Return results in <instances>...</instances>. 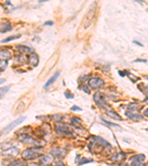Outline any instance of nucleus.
<instances>
[{
  "label": "nucleus",
  "mask_w": 148,
  "mask_h": 166,
  "mask_svg": "<svg viewBox=\"0 0 148 166\" xmlns=\"http://www.w3.org/2000/svg\"><path fill=\"white\" fill-rule=\"evenodd\" d=\"M25 119H26V117H19L18 119L15 120L14 121L12 122L11 123H10L9 125L5 127V128H4L2 131H0V137H1L5 136V135H8V134H9V133L11 132V131H12V130H13L15 127H16L17 126L20 125L21 123H22L25 120Z\"/></svg>",
  "instance_id": "obj_1"
},
{
  "label": "nucleus",
  "mask_w": 148,
  "mask_h": 166,
  "mask_svg": "<svg viewBox=\"0 0 148 166\" xmlns=\"http://www.w3.org/2000/svg\"><path fill=\"white\" fill-rule=\"evenodd\" d=\"M96 2H93V5L90 6V8L89 9L88 12L86 14L85 16V28L87 29L89 26L91 24V22L93 20V19L94 18L95 13H96Z\"/></svg>",
  "instance_id": "obj_2"
},
{
  "label": "nucleus",
  "mask_w": 148,
  "mask_h": 166,
  "mask_svg": "<svg viewBox=\"0 0 148 166\" xmlns=\"http://www.w3.org/2000/svg\"><path fill=\"white\" fill-rule=\"evenodd\" d=\"M39 156V153L36 149H28L24 151L22 153V157L24 160H34Z\"/></svg>",
  "instance_id": "obj_3"
},
{
  "label": "nucleus",
  "mask_w": 148,
  "mask_h": 166,
  "mask_svg": "<svg viewBox=\"0 0 148 166\" xmlns=\"http://www.w3.org/2000/svg\"><path fill=\"white\" fill-rule=\"evenodd\" d=\"M146 160V157L144 154L135 155L130 158L131 166H144V162Z\"/></svg>",
  "instance_id": "obj_4"
},
{
  "label": "nucleus",
  "mask_w": 148,
  "mask_h": 166,
  "mask_svg": "<svg viewBox=\"0 0 148 166\" xmlns=\"http://www.w3.org/2000/svg\"><path fill=\"white\" fill-rule=\"evenodd\" d=\"M89 86L91 87L92 89H99L104 84V80L99 77H93L90 78L88 81Z\"/></svg>",
  "instance_id": "obj_5"
},
{
  "label": "nucleus",
  "mask_w": 148,
  "mask_h": 166,
  "mask_svg": "<svg viewBox=\"0 0 148 166\" xmlns=\"http://www.w3.org/2000/svg\"><path fill=\"white\" fill-rule=\"evenodd\" d=\"M21 140L24 142L25 144H27L29 146H39L40 143L39 142H38L37 140H36L35 139H33V137H30L27 136L26 135H21Z\"/></svg>",
  "instance_id": "obj_6"
},
{
  "label": "nucleus",
  "mask_w": 148,
  "mask_h": 166,
  "mask_svg": "<svg viewBox=\"0 0 148 166\" xmlns=\"http://www.w3.org/2000/svg\"><path fill=\"white\" fill-rule=\"evenodd\" d=\"M19 153V151L17 148L11 147L8 148V149H5L2 152V156L5 157H13L15 156H17Z\"/></svg>",
  "instance_id": "obj_7"
},
{
  "label": "nucleus",
  "mask_w": 148,
  "mask_h": 166,
  "mask_svg": "<svg viewBox=\"0 0 148 166\" xmlns=\"http://www.w3.org/2000/svg\"><path fill=\"white\" fill-rule=\"evenodd\" d=\"M93 100L94 102L97 106H102L106 104V100L104 98V95L100 92H98L95 93L94 96H93Z\"/></svg>",
  "instance_id": "obj_8"
},
{
  "label": "nucleus",
  "mask_w": 148,
  "mask_h": 166,
  "mask_svg": "<svg viewBox=\"0 0 148 166\" xmlns=\"http://www.w3.org/2000/svg\"><path fill=\"white\" fill-rule=\"evenodd\" d=\"M56 129L58 132H61L62 134H67V135H70L71 132V129H70L69 126H66L65 124H58Z\"/></svg>",
  "instance_id": "obj_9"
},
{
  "label": "nucleus",
  "mask_w": 148,
  "mask_h": 166,
  "mask_svg": "<svg viewBox=\"0 0 148 166\" xmlns=\"http://www.w3.org/2000/svg\"><path fill=\"white\" fill-rule=\"evenodd\" d=\"M11 57H12V55L7 50H2L0 51V60L1 61L10 60Z\"/></svg>",
  "instance_id": "obj_10"
},
{
  "label": "nucleus",
  "mask_w": 148,
  "mask_h": 166,
  "mask_svg": "<svg viewBox=\"0 0 148 166\" xmlns=\"http://www.w3.org/2000/svg\"><path fill=\"white\" fill-rule=\"evenodd\" d=\"M65 152L66 151L65 149H54L51 151V154L54 156V157H61L62 156H65Z\"/></svg>",
  "instance_id": "obj_11"
},
{
  "label": "nucleus",
  "mask_w": 148,
  "mask_h": 166,
  "mask_svg": "<svg viewBox=\"0 0 148 166\" xmlns=\"http://www.w3.org/2000/svg\"><path fill=\"white\" fill-rule=\"evenodd\" d=\"M106 115L108 116L110 118L113 119V120H121V117L118 113H116L115 111L113 110H107L106 111Z\"/></svg>",
  "instance_id": "obj_12"
},
{
  "label": "nucleus",
  "mask_w": 148,
  "mask_h": 166,
  "mask_svg": "<svg viewBox=\"0 0 148 166\" xmlns=\"http://www.w3.org/2000/svg\"><path fill=\"white\" fill-rule=\"evenodd\" d=\"M29 63L31 64L32 66H36L39 63V57L38 55L35 53H32L31 55L29 56Z\"/></svg>",
  "instance_id": "obj_13"
},
{
  "label": "nucleus",
  "mask_w": 148,
  "mask_h": 166,
  "mask_svg": "<svg viewBox=\"0 0 148 166\" xmlns=\"http://www.w3.org/2000/svg\"><path fill=\"white\" fill-rule=\"evenodd\" d=\"M11 30H12V26L9 22H4L0 24V32L6 33V32L11 31Z\"/></svg>",
  "instance_id": "obj_14"
},
{
  "label": "nucleus",
  "mask_w": 148,
  "mask_h": 166,
  "mask_svg": "<svg viewBox=\"0 0 148 166\" xmlns=\"http://www.w3.org/2000/svg\"><path fill=\"white\" fill-rule=\"evenodd\" d=\"M59 75H60L59 72H56V73H54V75H53L52 77H51V78H50V79H49L47 82H46L45 85H44V88H47V87H48L51 85H52V84H54L56 81V79L58 77Z\"/></svg>",
  "instance_id": "obj_15"
},
{
  "label": "nucleus",
  "mask_w": 148,
  "mask_h": 166,
  "mask_svg": "<svg viewBox=\"0 0 148 166\" xmlns=\"http://www.w3.org/2000/svg\"><path fill=\"white\" fill-rule=\"evenodd\" d=\"M125 114H126L127 117H129L130 120H141V119H143V117H142L140 114L130 112H127Z\"/></svg>",
  "instance_id": "obj_16"
},
{
  "label": "nucleus",
  "mask_w": 148,
  "mask_h": 166,
  "mask_svg": "<svg viewBox=\"0 0 148 166\" xmlns=\"http://www.w3.org/2000/svg\"><path fill=\"white\" fill-rule=\"evenodd\" d=\"M51 160H52V158H51V156L44 155V156H42V157L40 158V163L42 165H49L51 163Z\"/></svg>",
  "instance_id": "obj_17"
},
{
  "label": "nucleus",
  "mask_w": 148,
  "mask_h": 166,
  "mask_svg": "<svg viewBox=\"0 0 148 166\" xmlns=\"http://www.w3.org/2000/svg\"><path fill=\"white\" fill-rule=\"evenodd\" d=\"M10 88H11V86L0 87V99H2V98L5 96V94L9 91Z\"/></svg>",
  "instance_id": "obj_18"
},
{
  "label": "nucleus",
  "mask_w": 148,
  "mask_h": 166,
  "mask_svg": "<svg viewBox=\"0 0 148 166\" xmlns=\"http://www.w3.org/2000/svg\"><path fill=\"white\" fill-rule=\"evenodd\" d=\"M26 163L25 161L17 160H15V161H13V162H12V163H10V164L8 165V166H23Z\"/></svg>",
  "instance_id": "obj_19"
},
{
  "label": "nucleus",
  "mask_w": 148,
  "mask_h": 166,
  "mask_svg": "<svg viewBox=\"0 0 148 166\" xmlns=\"http://www.w3.org/2000/svg\"><path fill=\"white\" fill-rule=\"evenodd\" d=\"M21 37L20 35L19 36H11L8 37V38H5L4 40H2V43H7V42H9V41H13V40H15V39H18V38H19Z\"/></svg>",
  "instance_id": "obj_20"
},
{
  "label": "nucleus",
  "mask_w": 148,
  "mask_h": 166,
  "mask_svg": "<svg viewBox=\"0 0 148 166\" xmlns=\"http://www.w3.org/2000/svg\"><path fill=\"white\" fill-rule=\"evenodd\" d=\"M92 162H93V160H92V159L82 158L79 160L78 165H85V164H86V163H92Z\"/></svg>",
  "instance_id": "obj_21"
},
{
  "label": "nucleus",
  "mask_w": 148,
  "mask_h": 166,
  "mask_svg": "<svg viewBox=\"0 0 148 166\" xmlns=\"http://www.w3.org/2000/svg\"><path fill=\"white\" fill-rule=\"evenodd\" d=\"M127 74L128 75V76H129V78L131 80V81H132V82L135 83V82H136V81H139V77H135V75H132V74H131L130 73H127Z\"/></svg>",
  "instance_id": "obj_22"
},
{
  "label": "nucleus",
  "mask_w": 148,
  "mask_h": 166,
  "mask_svg": "<svg viewBox=\"0 0 148 166\" xmlns=\"http://www.w3.org/2000/svg\"><path fill=\"white\" fill-rule=\"evenodd\" d=\"M122 156H125L124 154H122V153H119V154H116V155H114V157H113V160H121L122 159H125V157H122Z\"/></svg>",
  "instance_id": "obj_23"
},
{
  "label": "nucleus",
  "mask_w": 148,
  "mask_h": 166,
  "mask_svg": "<svg viewBox=\"0 0 148 166\" xmlns=\"http://www.w3.org/2000/svg\"><path fill=\"white\" fill-rule=\"evenodd\" d=\"M65 95L67 98H68V99H72V98H74V95H73V94L70 93V92H65Z\"/></svg>",
  "instance_id": "obj_24"
},
{
  "label": "nucleus",
  "mask_w": 148,
  "mask_h": 166,
  "mask_svg": "<svg viewBox=\"0 0 148 166\" xmlns=\"http://www.w3.org/2000/svg\"><path fill=\"white\" fill-rule=\"evenodd\" d=\"M102 120L104 122V123H107V124H109V126H117V127H118V126L116 125V124L113 123H110V122L107 121V120Z\"/></svg>",
  "instance_id": "obj_25"
},
{
  "label": "nucleus",
  "mask_w": 148,
  "mask_h": 166,
  "mask_svg": "<svg viewBox=\"0 0 148 166\" xmlns=\"http://www.w3.org/2000/svg\"><path fill=\"white\" fill-rule=\"evenodd\" d=\"M71 110L74 111V112H75V111H82V109L76 106H73V107H71Z\"/></svg>",
  "instance_id": "obj_26"
},
{
  "label": "nucleus",
  "mask_w": 148,
  "mask_h": 166,
  "mask_svg": "<svg viewBox=\"0 0 148 166\" xmlns=\"http://www.w3.org/2000/svg\"><path fill=\"white\" fill-rule=\"evenodd\" d=\"M54 24V22L52 21H47V22H44V25L45 26H52Z\"/></svg>",
  "instance_id": "obj_27"
},
{
  "label": "nucleus",
  "mask_w": 148,
  "mask_h": 166,
  "mask_svg": "<svg viewBox=\"0 0 148 166\" xmlns=\"http://www.w3.org/2000/svg\"><path fill=\"white\" fill-rule=\"evenodd\" d=\"M83 89H84V91H85V92H87V94H90V92H88V91H87V89H87V86H83Z\"/></svg>",
  "instance_id": "obj_28"
},
{
  "label": "nucleus",
  "mask_w": 148,
  "mask_h": 166,
  "mask_svg": "<svg viewBox=\"0 0 148 166\" xmlns=\"http://www.w3.org/2000/svg\"><path fill=\"white\" fill-rule=\"evenodd\" d=\"M132 42L134 43V44H137V45H139V46H141V47H143V44H142L141 43H139L138 41H133Z\"/></svg>",
  "instance_id": "obj_29"
},
{
  "label": "nucleus",
  "mask_w": 148,
  "mask_h": 166,
  "mask_svg": "<svg viewBox=\"0 0 148 166\" xmlns=\"http://www.w3.org/2000/svg\"><path fill=\"white\" fill-rule=\"evenodd\" d=\"M5 81H6V80H5V78H0V84H3V83H5Z\"/></svg>",
  "instance_id": "obj_30"
},
{
  "label": "nucleus",
  "mask_w": 148,
  "mask_h": 166,
  "mask_svg": "<svg viewBox=\"0 0 148 166\" xmlns=\"http://www.w3.org/2000/svg\"><path fill=\"white\" fill-rule=\"evenodd\" d=\"M138 61H141V62H144V63H146L147 61L146 60H144V61H142V60H136V61H135V62H138Z\"/></svg>",
  "instance_id": "obj_31"
},
{
  "label": "nucleus",
  "mask_w": 148,
  "mask_h": 166,
  "mask_svg": "<svg viewBox=\"0 0 148 166\" xmlns=\"http://www.w3.org/2000/svg\"><path fill=\"white\" fill-rule=\"evenodd\" d=\"M31 166H39L38 164H36V163H32Z\"/></svg>",
  "instance_id": "obj_32"
}]
</instances>
